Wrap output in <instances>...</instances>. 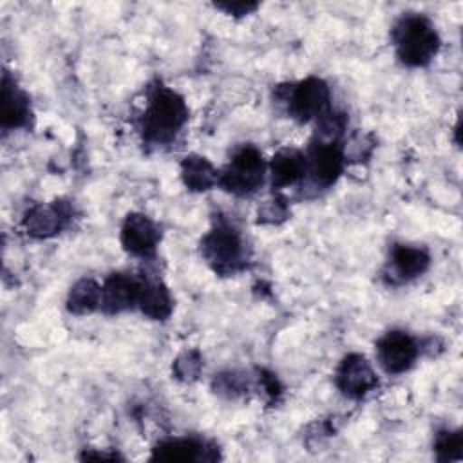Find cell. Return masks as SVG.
Returning <instances> with one entry per match:
<instances>
[{
    "label": "cell",
    "instance_id": "obj_19",
    "mask_svg": "<svg viewBox=\"0 0 463 463\" xmlns=\"http://www.w3.org/2000/svg\"><path fill=\"white\" fill-rule=\"evenodd\" d=\"M461 447H463V438L461 432H439L436 439V452L438 458L443 461L450 459H459L461 458Z\"/></svg>",
    "mask_w": 463,
    "mask_h": 463
},
{
    "label": "cell",
    "instance_id": "obj_13",
    "mask_svg": "<svg viewBox=\"0 0 463 463\" xmlns=\"http://www.w3.org/2000/svg\"><path fill=\"white\" fill-rule=\"evenodd\" d=\"M306 172V159L297 150H280L271 161V179L275 186L298 181Z\"/></svg>",
    "mask_w": 463,
    "mask_h": 463
},
{
    "label": "cell",
    "instance_id": "obj_14",
    "mask_svg": "<svg viewBox=\"0 0 463 463\" xmlns=\"http://www.w3.org/2000/svg\"><path fill=\"white\" fill-rule=\"evenodd\" d=\"M392 268L402 280L414 279L429 268V253L421 248L396 246L392 250Z\"/></svg>",
    "mask_w": 463,
    "mask_h": 463
},
{
    "label": "cell",
    "instance_id": "obj_11",
    "mask_svg": "<svg viewBox=\"0 0 463 463\" xmlns=\"http://www.w3.org/2000/svg\"><path fill=\"white\" fill-rule=\"evenodd\" d=\"M65 219H67V213L58 204L36 206L27 213L24 226L27 233L34 237H49V235H54L63 226Z\"/></svg>",
    "mask_w": 463,
    "mask_h": 463
},
{
    "label": "cell",
    "instance_id": "obj_20",
    "mask_svg": "<svg viewBox=\"0 0 463 463\" xmlns=\"http://www.w3.org/2000/svg\"><path fill=\"white\" fill-rule=\"evenodd\" d=\"M222 9H226V13H232V14H246L250 11H253L257 5L255 4H244V2H237V4H226V5H219Z\"/></svg>",
    "mask_w": 463,
    "mask_h": 463
},
{
    "label": "cell",
    "instance_id": "obj_16",
    "mask_svg": "<svg viewBox=\"0 0 463 463\" xmlns=\"http://www.w3.org/2000/svg\"><path fill=\"white\" fill-rule=\"evenodd\" d=\"M139 307L152 318H165L170 315L172 300L166 288L159 282H143L139 295Z\"/></svg>",
    "mask_w": 463,
    "mask_h": 463
},
{
    "label": "cell",
    "instance_id": "obj_2",
    "mask_svg": "<svg viewBox=\"0 0 463 463\" xmlns=\"http://www.w3.org/2000/svg\"><path fill=\"white\" fill-rule=\"evenodd\" d=\"M188 119V109L184 99L170 90V89H157L145 112V136L150 141H168L175 136V132L184 125Z\"/></svg>",
    "mask_w": 463,
    "mask_h": 463
},
{
    "label": "cell",
    "instance_id": "obj_15",
    "mask_svg": "<svg viewBox=\"0 0 463 463\" xmlns=\"http://www.w3.org/2000/svg\"><path fill=\"white\" fill-rule=\"evenodd\" d=\"M181 174H183V181L190 190H208L210 186H213L217 183V172L215 168L210 165V161H206L201 156H188L183 161L181 166Z\"/></svg>",
    "mask_w": 463,
    "mask_h": 463
},
{
    "label": "cell",
    "instance_id": "obj_18",
    "mask_svg": "<svg viewBox=\"0 0 463 463\" xmlns=\"http://www.w3.org/2000/svg\"><path fill=\"white\" fill-rule=\"evenodd\" d=\"M201 445L194 439H170L156 449V458L165 461H194L199 458Z\"/></svg>",
    "mask_w": 463,
    "mask_h": 463
},
{
    "label": "cell",
    "instance_id": "obj_5",
    "mask_svg": "<svg viewBox=\"0 0 463 463\" xmlns=\"http://www.w3.org/2000/svg\"><path fill=\"white\" fill-rule=\"evenodd\" d=\"M329 101V89L318 78H307L300 81L289 98V112L300 121H307L324 114Z\"/></svg>",
    "mask_w": 463,
    "mask_h": 463
},
{
    "label": "cell",
    "instance_id": "obj_9",
    "mask_svg": "<svg viewBox=\"0 0 463 463\" xmlns=\"http://www.w3.org/2000/svg\"><path fill=\"white\" fill-rule=\"evenodd\" d=\"M157 241H159V232L148 217L141 213H130L125 219L121 228V242L130 253L146 255L154 251Z\"/></svg>",
    "mask_w": 463,
    "mask_h": 463
},
{
    "label": "cell",
    "instance_id": "obj_1",
    "mask_svg": "<svg viewBox=\"0 0 463 463\" xmlns=\"http://www.w3.org/2000/svg\"><path fill=\"white\" fill-rule=\"evenodd\" d=\"M394 45L400 60L407 65L418 67L429 63L438 52L439 40L432 24L420 16H403L394 27Z\"/></svg>",
    "mask_w": 463,
    "mask_h": 463
},
{
    "label": "cell",
    "instance_id": "obj_8",
    "mask_svg": "<svg viewBox=\"0 0 463 463\" xmlns=\"http://www.w3.org/2000/svg\"><path fill=\"white\" fill-rule=\"evenodd\" d=\"M143 282L134 277L116 273L101 288V304L109 313H119L139 302Z\"/></svg>",
    "mask_w": 463,
    "mask_h": 463
},
{
    "label": "cell",
    "instance_id": "obj_4",
    "mask_svg": "<svg viewBox=\"0 0 463 463\" xmlns=\"http://www.w3.org/2000/svg\"><path fill=\"white\" fill-rule=\"evenodd\" d=\"M203 255L217 271H233L242 257L239 233L230 226L213 228L203 241Z\"/></svg>",
    "mask_w": 463,
    "mask_h": 463
},
{
    "label": "cell",
    "instance_id": "obj_6",
    "mask_svg": "<svg viewBox=\"0 0 463 463\" xmlns=\"http://www.w3.org/2000/svg\"><path fill=\"white\" fill-rule=\"evenodd\" d=\"M416 356V342L402 331H391L378 342V360L387 373L398 374L407 371Z\"/></svg>",
    "mask_w": 463,
    "mask_h": 463
},
{
    "label": "cell",
    "instance_id": "obj_3",
    "mask_svg": "<svg viewBox=\"0 0 463 463\" xmlns=\"http://www.w3.org/2000/svg\"><path fill=\"white\" fill-rule=\"evenodd\" d=\"M264 175L262 156L253 146H242L224 170L221 184L237 195L251 194L259 188Z\"/></svg>",
    "mask_w": 463,
    "mask_h": 463
},
{
    "label": "cell",
    "instance_id": "obj_7",
    "mask_svg": "<svg viewBox=\"0 0 463 463\" xmlns=\"http://www.w3.org/2000/svg\"><path fill=\"white\" fill-rule=\"evenodd\" d=\"M336 385L344 394L360 398L376 385V374L362 354H349L336 371Z\"/></svg>",
    "mask_w": 463,
    "mask_h": 463
},
{
    "label": "cell",
    "instance_id": "obj_10",
    "mask_svg": "<svg viewBox=\"0 0 463 463\" xmlns=\"http://www.w3.org/2000/svg\"><path fill=\"white\" fill-rule=\"evenodd\" d=\"M309 168L317 183L327 186L342 172V150L336 143H318L311 150Z\"/></svg>",
    "mask_w": 463,
    "mask_h": 463
},
{
    "label": "cell",
    "instance_id": "obj_17",
    "mask_svg": "<svg viewBox=\"0 0 463 463\" xmlns=\"http://www.w3.org/2000/svg\"><path fill=\"white\" fill-rule=\"evenodd\" d=\"M67 304L72 313H78V315L90 313L101 304V288L94 280L83 279L78 284H74V288L71 289Z\"/></svg>",
    "mask_w": 463,
    "mask_h": 463
},
{
    "label": "cell",
    "instance_id": "obj_12",
    "mask_svg": "<svg viewBox=\"0 0 463 463\" xmlns=\"http://www.w3.org/2000/svg\"><path fill=\"white\" fill-rule=\"evenodd\" d=\"M29 118V103L22 90L16 89L14 83H9L7 78H4L2 83V125L5 128L20 127Z\"/></svg>",
    "mask_w": 463,
    "mask_h": 463
}]
</instances>
